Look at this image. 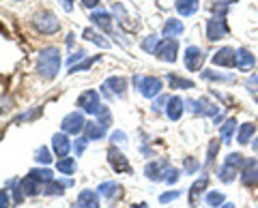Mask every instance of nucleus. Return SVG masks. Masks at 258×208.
Here are the masks:
<instances>
[{
  "mask_svg": "<svg viewBox=\"0 0 258 208\" xmlns=\"http://www.w3.org/2000/svg\"><path fill=\"white\" fill-rule=\"evenodd\" d=\"M203 77L211 79V82H228V84L235 82V75H222V73H215V71H203Z\"/></svg>",
  "mask_w": 258,
  "mask_h": 208,
  "instance_id": "nucleus-36",
  "label": "nucleus"
},
{
  "mask_svg": "<svg viewBox=\"0 0 258 208\" xmlns=\"http://www.w3.org/2000/svg\"><path fill=\"white\" fill-rule=\"evenodd\" d=\"M211 62L215 67H226V69L237 67V50H232V47H220L211 56Z\"/></svg>",
  "mask_w": 258,
  "mask_h": 208,
  "instance_id": "nucleus-12",
  "label": "nucleus"
},
{
  "mask_svg": "<svg viewBox=\"0 0 258 208\" xmlns=\"http://www.w3.org/2000/svg\"><path fill=\"white\" fill-rule=\"evenodd\" d=\"M78 206L80 208H101V204H99V191H91V189L80 191Z\"/></svg>",
  "mask_w": 258,
  "mask_h": 208,
  "instance_id": "nucleus-18",
  "label": "nucleus"
},
{
  "mask_svg": "<svg viewBox=\"0 0 258 208\" xmlns=\"http://www.w3.org/2000/svg\"><path fill=\"white\" fill-rule=\"evenodd\" d=\"M168 167H170L168 159H155V161H151L149 165H144V176H147L149 180H153V182L166 180Z\"/></svg>",
  "mask_w": 258,
  "mask_h": 208,
  "instance_id": "nucleus-9",
  "label": "nucleus"
},
{
  "mask_svg": "<svg viewBox=\"0 0 258 208\" xmlns=\"http://www.w3.org/2000/svg\"><path fill=\"white\" fill-rule=\"evenodd\" d=\"M220 144H222V138H215L209 142V148H207V165H213L215 157H217V150H220Z\"/></svg>",
  "mask_w": 258,
  "mask_h": 208,
  "instance_id": "nucleus-35",
  "label": "nucleus"
},
{
  "mask_svg": "<svg viewBox=\"0 0 258 208\" xmlns=\"http://www.w3.org/2000/svg\"><path fill=\"white\" fill-rule=\"evenodd\" d=\"M78 106L82 108L86 114H97V112L101 110L99 92H97V90H84V92L78 97Z\"/></svg>",
  "mask_w": 258,
  "mask_h": 208,
  "instance_id": "nucleus-13",
  "label": "nucleus"
},
{
  "mask_svg": "<svg viewBox=\"0 0 258 208\" xmlns=\"http://www.w3.org/2000/svg\"><path fill=\"white\" fill-rule=\"evenodd\" d=\"M13 3H22V0H13Z\"/></svg>",
  "mask_w": 258,
  "mask_h": 208,
  "instance_id": "nucleus-54",
  "label": "nucleus"
},
{
  "mask_svg": "<svg viewBox=\"0 0 258 208\" xmlns=\"http://www.w3.org/2000/svg\"><path fill=\"white\" fill-rule=\"evenodd\" d=\"M205 202L211 206V208H217V206H224L226 204V197L222 191H209L207 197H205Z\"/></svg>",
  "mask_w": 258,
  "mask_h": 208,
  "instance_id": "nucleus-34",
  "label": "nucleus"
},
{
  "mask_svg": "<svg viewBox=\"0 0 258 208\" xmlns=\"http://www.w3.org/2000/svg\"><path fill=\"white\" fill-rule=\"evenodd\" d=\"M74 208H80V206H78V204H76V206H74Z\"/></svg>",
  "mask_w": 258,
  "mask_h": 208,
  "instance_id": "nucleus-55",
  "label": "nucleus"
},
{
  "mask_svg": "<svg viewBox=\"0 0 258 208\" xmlns=\"http://www.w3.org/2000/svg\"><path fill=\"white\" fill-rule=\"evenodd\" d=\"M82 37L86 39V41H91V43H95V45H99V47H110V41H106L97 30H93V28H84V33H82Z\"/></svg>",
  "mask_w": 258,
  "mask_h": 208,
  "instance_id": "nucleus-32",
  "label": "nucleus"
},
{
  "mask_svg": "<svg viewBox=\"0 0 258 208\" xmlns=\"http://www.w3.org/2000/svg\"><path fill=\"white\" fill-rule=\"evenodd\" d=\"M91 20H93V24L95 26H99L103 33H112V15L110 13H106V11H93V15H91Z\"/></svg>",
  "mask_w": 258,
  "mask_h": 208,
  "instance_id": "nucleus-25",
  "label": "nucleus"
},
{
  "mask_svg": "<svg viewBox=\"0 0 258 208\" xmlns=\"http://www.w3.org/2000/svg\"><path fill=\"white\" fill-rule=\"evenodd\" d=\"M52 148H54L56 157H60V159L67 157L69 150H71V142H69V138H67V133H54V138H52Z\"/></svg>",
  "mask_w": 258,
  "mask_h": 208,
  "instance_id": "nucleus-17",
  "label": "nucleus"
},
{
  "mask_svg": "<svg viewBox=\"0 0 258 208\" xmlns=\"http://www.w3.org/2000/svg\"><path fill=\"white\" fill-rule=\"evenodd\" d=\"M176 54H179V41L176 39H164V41H159L155 50V56L164 62H174Z\"/></svg>",
  "mask_w": 258,
  "mask_h": 208,
  "instance_id": "nucleus-10",
  "label": "nucleus"
},
{
  "mask_svg": "<svg viewBox=\"0 0 258 208\" xmlns=\"http://www.w3.org/2000/svg\"><path fill=\"white\" fill-rule=\"evenodd\" d=\"M237 121L235 118H228V121L226 123H222V129H220V138H222V142H232V138H235L237 135Z\"/></svg>",
  "mask_w": 258,
  "mask_h": 208,
  "instance_id": "nucleus-27",
  "label": "nucleus"
},
{
  "mask_svg": "<svg viewBox=\"0 0 258 208\" xmlns=\"http://www.w3.org/2000/svg\"><path fill=\"white\" fill-rule=\"evenodd\" d=\"M183 112H185V101L181 97H170V101H168V106H166L168 118H170V121H181Z\"/></svg>",
  "mask_w": 258,
  "mask_h": 208,
  "instance_id": "nucleus-20",
  "label": "nucleus"
},
{
  "mask_svg": "<svg viewBox=\"0 0 258 208\" xmlns=\"http://www.w3.org/2000/svg\"><path fill=\"white\" fill-rule=\"evenodd\" d=\"M157 45H159V39L155 37V35H149L147 39H144V41L140 43V47L147 54H155V50H157Z\"/></svg>",
  "mask_w": 258,
  "mask_h": 208,
  "instance_id": "nucleus-37",
  "label": "nucleus"
},
{
  "mask_svg": "<svg viewBox=\"0 0 258 208\" xmlns=\"http://www.w3.org/2000/svg\"><path fill=\"white\" fill-rule=\"evenodd\" d=\"M136 84H138L140 94H142V97H147V99L157 97V94L161 92V88H164V82H161L159 77H155V75H142V77H136Z\"/></svg>",
  "mask_w": 258,
  "mask_h": 208,
  "instance_id": "nucleus-6",
  "label": "nucleus"
},
{
  "mask_svg": "<svg viewBox=\"0 0 258 208\" xmlns=\"http://www.w3.org/2000/svg\"><path fill=\"white\" fill-rule=\"evenodd\" d=\"M103 94H106L108 99H114V97H120L125 90H127V79L125 77H118V75H114V77H108L106 82H103Z\"/></svg>",
  "mask_w": 258,
  "mask_h": 208,
  "instance_id": "nucleus-14",
  "label": "nucleus"
},
{
  "mask_svg": "<svg viewBox=\"0 0 258 208\" xmlns=\"http://www.w3.org/2000/svg\"><path fill=\"white\" fill-rule=\"evenodd\" d=\"M86 138L88 140H101V138H106V133H108V127H103L101 123H88L86 125Z\"/></svg>",
  "mask_w": 258,
  "mask_h": 208,
  "instance_id": "nucleus-28",
  "label": "nucleus"
},
{
  "mask_svg": "<svg viewBox=\"0 0 258 208\" xmlns=\"http://www.w3.org/2000/svg\"><path fill=\"white\" fill-rule=\"evenodd\" d=\"M207 187H209V174H203V176H200V178L191 185V189H189V206H196L200 193H203Z\"/></svg>",
  "mask_w": 258,
  "mask_h": 208,
  "instance_id": "nucleus-24",
  "label": "nucleus"
},
{
  "mask_svg": "<svg viewBox=\"0 0 258 208\" xmlns=\"http://www.w3.org/2000/svg\"><path fill=\"white\" fill-rule=\"evenodd\" d=\"M0 208H9V191H3V193H0Z\"/></svg>",
  "mask_w": 258,
  "mask_h": 208,
  "instance_id": "nucleus-45",
  "label": "nucleus"
},
{
  "mask_svg": "<svg viewBox=\"0 0 258 208\" xmlns=\"http://www.w3.org/2000/svg\"><path fill=\"white\" fill-rule=\"evenodd\" d=\"M166 79H168V84H170V88H181V90H189V88H194V82L191 79H185V77H179L176 73H168L166 75Z\"/></svg>",
  "mask_w": 258,
  "mask_h": 208,
  "instance_id": "nucleus-30",
  "label": "nucleus"
},
{
  "mask_svg": "<svg viewBox=\"0 0 258 208\" xmlns=\"http://www.w3.org/2000/svg\"><path fill=\"white\" fill-rule=\"evenodd\" d=\"M125 138H127V135H125L123 131H114V133H112V138H110V140L118 144V142H125Z\"/></svg>",
  "mask_w": 258,
  "mask_h": 208,
  "instance_id": "nucleus-47",
  "label": "nucleus"
},
{
  "mask_svg": "<svg viewBox=\"0 0 258 208\" xmlns=\"http://www.w3.org/2000/svg\"><path fill=\"white\" fill-rule=\"evenodd\" d=\"M241 182L243 187H258V159H245V165L241 170Z\"/></svg>",
  "mask_w": 258,
  "mask_h": 208,
  "instance_id": "nucleus-15",
  "label": "nucleus"
},
{
  "mask_svg": "<svg viewBox=\"0 0 258 208\" xmlns=\"http://www.w3.org/2000/svg\"><path fill=\"white\" fill-rule=\"evenodd\" d=\"M82 5L86 7V9H95V7L99 5V0H82Z\"/></svg>",
  "mask_w": 258,
  "mask_h": 208,
  "instance_id": "nucleus-49",
  "label": "nucleus"
},
{
  "mask_svg": "<svg viewBox=\"0 0 258 208\" xmlns=\"http://www.w3.org/2000/svg\"><path fill=\"white\" fill-rule=\"evenodd\" d=\"M134 208H149V206H147V204H144V202H142V204H136Z\"/></svg>",
  "mask_w": 258,
  "mask_h": 208,
  "instance_id": "nucleus-52",
  "label": "nucleus"
},
{
  "mask_svg": "<svg viewBox=\"0 0 258 208\" xmlns=\"http://www.w3.org/2000/svg\"><path fill=\"white\" fill-rule=\"evenodd\" d=\"M176 180H179V170H176V167H168V172H166V182H168V185H174Z\"/></svg>",
  "mask_w": 258,
  "mask_h": 208,
  "instance_id": "nucleus-44",
  "label": "nucleus"
},
{
  "mask_svg": "<svg viewBox=\"0 0 258 208\" xmlns=\"http://www.w3.org/2000/svg\"><path fill=\"white\" fill-rule=\"evenodd\" d=\"M189 110L194 112V114H198V116H211L215 123H220V121H222V112H220V108H217L215 103L209 101L207 97L189 101Z\"/></svg>",
  "mask_w": 258,
  "mask_h": 208,
  "instance_id": "nucleus-4",
  "label": "nucleus"
},
{
  "mask_svg": "<svg viewBox=\"0 0 258 208\" xmlns=\"http://www.w3.org/2000/svg\"><path fill=\"white\" fill-rule=\"evenodd\" d=\"M252 150H254V153H258V138L252 140Z\"/></svg>",
  "mask_w": 258,
  "mask_h": 208,
  "instance_id": "nucleus-50",
  "label": "nucleus"
},
{
  "mask_svg": "<svg viewBox=\"0 0 258 208\" xmlns=\"http://www.w3.org/2000/svg\"><path fill=\"white\" fill-rule=\"evenodd\" d=\"M28 176L30 178H35L39 185H47V182H52L56 178L50 167H32V170L28 172Z\"/></svg>",
  "mask_w": 258,
  "mask_h": 208,
  "instance_id": "nucleus-26",
  "label": "nucleus"
},
{
  "mask_svg": "<svg viewBox=\"0 0 258 208\" xmlns=\"http://www.w3.org/2000/svg\"><path fill=\"white\" fill-rule=\"evenodd\" d=\"M88 142H91V140H88L86 135H84V138H78V140L74 142V153H76V157H82V155H84Z\"/></svg>",
  "mask_w": 258,
  "mask_h": 208,
  "instance_id": "nucleus-41",
  "label": "nucleus"
},
{
  "mask_svg": "<svg viewBox=\"0 0 258 208\" xmlns=\"http://www.w3.org/2000/svg\"><path fill=\"white\" fill-rule=\"evenodd\" d=\"M84 54H86L84 50H78V52H76V54H74V56H71V58H69V65L74 67V65H76V60H82V58H84Z\"/></svg>",
  "mask_w": 258,
  "mask_h": 208,
  "instance_id": "nucleus-46",
  "label": "nucleus"
},
{
  "mask_svg": "<svg viewBox=\"0 0 258 208\" xmlns=\"http://www.w3.org/2000/svg\"><path fill=\"white\" fill-rule=\"evenodd\" d=\"M95 118H97V123H101L103 127H108L112 123V112H110V108L108 106H101V110L95 114Z\"/></svg>",
  "mask_w": 258,
  "mask_h": 208,
  "instance_id": "nucleus-39",
  "label": "nucleus"
},
{
  "mask_svg": "<svg viewBox=\"0 0 258 208\" xmlns=\"http://www.w3.org/2000/svg\"><path fill=\"white\" fill-rule=\"evenodd\" d=\"M32 22H35V28L39 30V33H43V35H56L60 30V22H58V18H56L52 11L37 13Z\"/></svg>",
  "mask_w": 258,
  "mask_h": 208,
  "instance_id": "nucleus-3",
  "label": "nucleus"
},
{
  "mask_svg": "<svg viewBox=\"0 0 258 208\" xmlns=\"http://www.w3.org/2000/svg\"><path fill=\"white\" fill-rule=\"evenodd\" d=\"M56 170L64 176H71L76 172V159L74 157H64V159H58V163H56Z\"/></svg>",
  "mask_w": 258,
  "mask_h": 208,
  "instance_id": "nucleus-33",
  "label": "nucleus"
},
{
  "mask_svg": "<svg viewBox=\"0 0 258 208\" xmlns=\"http://www.w3.org/2000/svg\"><path fill=\"white\" fill-rule=\"evenodd\" d=\"M228 22H226V18H220V15H215V18H211L207 22V39L209 41H220V39H224L226 35H228Z\"/></svg>",
  "mask_w": 258,
  "mask_h": 208,
  "instance_id": "nucleus-8",
  "label": "nucleus"
},
{
  "mask_svg": "<svg viewBox=\"0 0 258 208\" xmlns=\"http://www.w3.org/2000/svg\"><path fill=\"white\" fill-rule=\"evenodd\" d=\"M176 197H181V191H176V189H172V191H166V193H161V195H159V204L174 202Z\"/></svg>",
  "mask_w": 258,
  "mask_h": 208,
  "instance_id": "nucleus-43",
  "label": "nucleus"
},
{
  "mask_svg": "<svg viewBox=\"0 0 258 208\" xmlns=\"http://www.w3.org/2000/svg\"><path fill=\"white\" fill-rule=\"evenodd\" d=\"M256 65V58H254V54L245 50V47H241V50H237V69L241 71H252Z\"/></svg>",
  "mask_w": 258,
  "mask_h": 208,
  "instance_id": "nucleus-22",
  "label": "nucleus"
},
{
  "mask_svg": "<svg viewBox=\"0 0 258 208\" xmlns=\"http://www.w3.org/2000/svg\"><path fill=\"white\" fill-rule=\"evenodd\" d=\"M35 161H37L39 165H50V163H52V155H50V150H47L45 146L37 148V153H35Z\"/></svg>",
  "mask_w": 258,
  "mask_h": 208,
  "instance_id": "nucleus-38",
  "label": "nucleus"
},
{
  "mask_svg": "<svg viewBox=\"0 0 258 208\" xmlns=\"http://www.w3.org/2000/svg\"><path fill=\"white\" fill-rule=\"evenodd\" d=\"M22 191H24V195H37V193H41L43 191V187L39 185L35 178L26 176V178H22Z\"/></svg>",
  "mask_w": 258,
  "mask_h": 208,
  "instance_id": "nucleus-31",
  "label": "nucleus"
},
{
  "mask_svg": "<svg viewBox=\"0 0 258 208\" xmlns=\"http://www.w3.org/2000/svg\"><path fill=\"white\" fill-rule=\"evenodd\" d=\"M245 165V157L241 155V153H230L228 157L224 159V163L222 167L217 170V178H220L222 182H232L237 178V174H239V167H243Z\"/></svg>",
  "mask_w": 258,
  "mask_h": 208,
  "instance_id": "nucleus-2",
  "label": "nucleus"
},
{
  "mask_svg": "<svg viewBox=\"0 0 258 208\" xmlns=\"http://www.w3.org/2000/svg\"><path fill=\"white\" fill-rule=\"evenodd\" d=\"M254 133H256V125H254V123L241 125V129H239V133H237V142L241 144V146H245V144L254 138Z\"/></svg>",
  "mask_w": 258,
  "mask_h": 208,
  "instance_id": "nucleus-29",
  "label": "nucleus"
},
{
  "mask_svg": "<svg viewBox=\"0 0 258 208\" xmlns=\"http://www.w3.org/2000/svg\"><path fill=\"white\" fill-rule=\"evenodd\" d=\"M64 11H74V0H58Z\"/></svg>",
  "mask_w": 258,
  "mask_h": 208,
  "instance_id": "nucleus-48",
  "label": "nucleus"
},
{
  "mask_svg": "<svg viewBox=\"0 0 258 208\" xmlns=\"http://www.w3.org/2000/svg\"><path fill=\"white\" fill-rule=\"evenodd\" d=\"M174 9L181 18H189V15H194L200 9V0H176Z\"/></svg>",
  "mask_w": 258,
  "mask_h": 208,
  "instance_id": "nucleus-21",
  "label": "nucleus"
},
{
  "mask_svg": "<svg viewBox=\"0 0 258 208\" xmlns=\"http://www.w3.org/2000/svg\"><path fill=\"white\" fill-rule=\"evenodd\" d=\"M222 208H237V206H235V204H232V202H226V204H224Z\"/></svg>",
  "mask_w": 258,
  "mask_h": 208,
  "instance_id": "nucleus-51",
  "label": "nucleus"
},
{
  "mask_svg": "<svg viewBox=\"0 0 258 208\" xmlns=\"http://www.w3.org/2000/svg\"><path fill=\"white\" fill-rule=\"evenodd\" d=\"M198 167H200L198 159H194V157H187V159H185V163H183L185 174H196V172H198Z\"/></svg>",
  "mask_w": 258,
  "mask_h": 208,
  "instance_id": "nucleus-42",
  "label": "nucleus"
},
{
  "mask_svg": "<svg viewBox=\"0 0 258 208\" xmlns=\"http://www.w3.org/2000/svg\"><path fill=\"white\" fill-rule=\"evenodd\" d=\"M74 185V180L67 178V180H52V182H47V185H43V193L45 195H62L64 193V189Z\"/></svg>",
  "mask_w": 258,
  "mask_h": 208,
  "instance_id": "nucleus-23",
  "label": "nucleus"
},
{
  "mask_svg": "<svg viewBox=\"0 0 258 208\" xmlns=\"http://www.w3.org/2000/svg\"><path fill=\"white\" fill-rule=\"evenodd\" d=\"M86 118L82 112H71V114H67L62 118V123H60V129L62 133H67V135H80L84 129H86Z\"/></svg>",
  "mask_w": 258,
  "mask_h": 208,
  "instance_id": "nucleus-5",
  "label": "nucleus"
},
{
  "mask_svg": "<svg viewBox=\"0 0 258 208\" xmlns=\"http://www.w3.org/2000/svg\"><path fill=\"white\" fill-rule=\"evenodd\" d=\"M108 161H110L112 170H114L116 174H132V163L127 161V157L120 153L116 146H110V150H108Z\"/></svg>",
  "mask_w": 258,
  "mask_h": 208,
  "instance_id": "nucleus-11",
  "label": "nucleus"
},
{
  "mask_svg": "<svg viewBox=\"0 0 258 208\" xmlns=\"http://www.w3.org/2000/svg\"><path fill=\"white\" fill-rule=\"evenodd\" d=\"M97 60H99V56H91V58L82 60V62H80V65H74V67H71V71H69V73L74 75V73H80V71H86V69L91 67L93 62H97Z\"/></svg>",
  "mask_w": 258,
  "mask_h": 208,
  "instance_id": "nucleus-40",
  "label": "nucleus"
},
{
  "mask_svg": "<svg viewBox=\"0 0 258 208\" xmlns=\"http://www.w3.org/2000/svg\"><path fill=\"white\" fill-rule=\"evenodd\" d=\"M60 65H62V56H60V50L58 47H43L39 52V60H37V69H39V75L43 79H54L58 75L60 71Z\"/></svg>",
  "mask_w": 258,
  "mask_h": 208,
  "instance_id": "nucleus-1",
  "label": "nucleus"
},
{
  "mask_svg": "<svg viewBox=\"0 0 258 208\" xmlns=\"http://www.w3.org/2000/svg\"><path fill=\"white\" fill-rule=\"evenodd\" d=\"M205 52L200 50L198 45H189L187 50H185V54H183V60H185V69L187 71H203V65H205Z\"/></svg>",
  "mask_w": 258,
  "mask_h": 208,
  "instance_id": "nucleus-7",
  "label": "nucleus"
},
{
  "mask_svg": "<svg viewBox=\"0 0 258 208\" xmlns=\"http://www.w3.org/2000/svg\"><path fill=\"white\" fill-rule=\"evenodd\" d=\"M97 191H99V195L106 197L110 204H114V202H118V199L123 197V187H120L118 182H112V180L101 182V185L97 187Z\"/></svg>",
  "mask_w": 258,
  "mask_h": 208,
  "instance_id": "nucleus-16",
  "label": "nucleus"
},
{
  "mask_svg": "<svg viewBox=\"0 0 258 208\" xmlns=\"http://www.w3.org/2000/svg\"><path fill=\"white\" fill-rule=\"evenodd\" d=\"M254 86H256V90H258V77L254 79Z\"/></svg>",
  "mask_w": 258,
  "mask_h": 208,
  "instance_id": "nucleus-53",
  "label": "nucleus"
},
{
  "mask_svg": "<svg viewBox=\"0 0 258 208\" xmlns=\"http://www.w3.org/2000/svg\"><path fill=\"white\" fill-rule=\"evenodd\" d=\"M183 30H185L183 22L170 18V20H166V22H164L161 35H164V39H174V37H181V35H183Z\"/></svg>",
  "mask_w": 258,
  "mask_h": 208,
  "instance_id": "nucleus-19",
  "label": "nucleus"
}]
</instances>
